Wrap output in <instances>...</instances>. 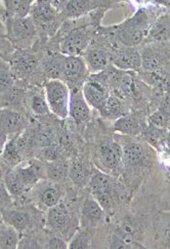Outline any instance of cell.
Listing matches in <instances>:
<instances>
[{"mask_svg":"<svg viewBox=\"0 0 170 249\" xmlns=\"http://www.w3.org/2000/svg\"><path fill=\"white\" fill-rule=\"evenodd\" d=\"M58 15H60V13L53 4L36 2L31 9L29 17L36 25L37 30H38V28L42 29V30H49L55 24Z\"/></svg>","mask_w":170,"mask_h":249,"instance_id":"13","label":"cell"},{"mask_svg":"<svg viewBox=\"0 0 170 249\" xmlns=\"http://www.w3.org/2000/svg\"><path fill=\"white\" fill-rule=\"evenodd\" d=\"M20 246V233L6 223L0 224V248H17Z\"/></svg>","mask_w":170,"mask_h":249,"instance_id":"28","label":"cell"},{"mask_svg":"<svg viewBox=\"0 0 170 249\" xmlns=\"http://www.w3.org/2000/svg\"><path fill=\"white\" fill-rule=\"evenodd\" d=\"M2 28H5V26L3 27V26H2V24H1V23H0V32H1V30H2Z\"/></svg>","mask_w":170,"mask_h":249,"instance_id":"42","label":"cell"},{"mask_svg":"<svg viewBox=\"0 0 170 249\" xmlns=\"http://www.w3.org/2000/svg\"><path fill=\"white\" fill-rule=\"evenodd\" d=\"M28 105H29L31 111L35 115H38V116H44V115L51 113L49 105H47V102L45 100L44 92H36L30 95L29 101H28Z\"/></svg>","mask_w":170,"mask_h":249,"instance_id":"29","label":"cell"},{"mask_svg":"<svg viewBox=\"0 0 170 249\" xmlns=\"http://www.w3.org/2000/svg\"><path fill=\"white\" fill-rule=\"evenodd\" d=\"M13 197L7 191L3 180H0V208H6L12 206Z\"/></svg>","mask_w":170,"mask_h":249,"instance_id":"34","label":"cell"},{"mask_svg":"<svg viewBox=\"0 0 170 249\" xmlns=\"http://www.w3.org/2000/svg\"><path fill=\"white\" fill-rule=\"evenodd\" d=\"M36 1L37 0H18L13 17H17V18L28 17L31 12L33 5L36 3Z\"/></svg>","mask_w":170,"mask_h":249,"instance_id":"33","label":"cell"},{"mask_svg":"<svg viewBox=\"0 0 170 249\" xmlns=\"http://www.w3.org/2000/svg\"><path fill=\"white\" fill-rule=\"evenodd\" d=\"M42 154L46 158L47 162L60 159V157H59V150H58V148H55L53 146L43 148L42 149Z\"/></svg>","mask_w":170,"mask_h":249,"instance_id":"37","label":"cell"},{"mask_svg":"<svg viewBox=\"0 0 170 249\" xmlns=\"http://www.w3.org/2000/svg\"><path fill=\"white\" fill-rule=\"evenodd\" d=\"M0 1H2V0H0Z\"/></svg>","mask_w":170,"mask_h":249,"instance_id":"44","label":"cell"},{"mask_svg":"<svg viewBox=\"0 0 170 249\" xmlns=\"http://www.w3.org/2000/svg\"><path fill=\"white\" fill-rule=\"evenodd\" d=\"M17 136L8 138L1 152V158L3 163L9 166V168H13L20 164L23 158L17 143Z\"/></svg>","mask_w":170,"mask_h":249,"instance_id":"25","label":"cell"},{"mask_svg":"<svg viewBox=\"0 0 170 249\" xmlns=\"http://www.w3.org/2000/svg\"><path fill=\"white\" fill-rule=\"evenodd\" d=\"M148 38L155 43L170 41V15L159 16L150 27Z\"/></svg>","mask_w":170,"mask_h":249,"instance_id":"21","label":"cell"},{"mask_svg":"<svg viewBox=\"0 0 170 249\" xmlns=\"http://www.w3.org/2000/svg\"><path fill=\"white\" fill-rule=\"evenodd\" d=\"M94 25H83L66 32L60 40V52L65 55H83L96 36Z\"/></svg>","mask_w":170,"mask_h":249,"instance_id":"4","label":"cell"},{"mask_svg":"<svg viewBox=\"0 0 170 249\" xmlns=\"http://www.w3.org/2000/svg\"><path fill=\"white\" fill-rule=\"evenodd\" d=\"M18 0H2V6L7 17H13Z\"/></svg>","mask_w":170,"mask_h":249,"instance_id":"38","label":"cell"},{"mask_svg":"<svg viewBox=\"0 0 170 249\" xmlns=\"http://www.w3.org/2000/svg\"><path fill=\"white\" fill-rule=\"evenodd\" d=\"M15 75L5 69H0V93H5L15 86Z\"/></svg>","mask_w":170,"mask_h":249,"instance_id":"31","label":"cell"},{"mask_svg":"<svg viewBox=\"0 0 170 249\" xmlns=\"http://www.w3.org/2000/svg\"><path fill=\"white\" fill-rule=\"evenodd\" d=\"M36 2L44 3V4H52L53 3V0H37Z\"/></svg>","mask_w":170,"mask_h":249,"instance_id":"40","label":"cell"},{"mask_svg":"<svg viewBox=\"0 0 170 249\" xmlns=\"http://www.w3.org/2000/svg\"><path fill=\"white\" fill-rule=\"evenodd\" d=\"M111 64L115 68L123 71H138L141 69V53L136 47L115 45L112 49Z\"/></svg>","mask_w":170,"mask_h":249,"instance_id":"9","label":"cell"},{"mask_svg":"<svg viewBox=\"0 0 170 249\" xmlns=\"http://www.w3.org/2000/svg\"><path fill=\"white\" fill-rule=\"evenodd\" d=\"M39 61L37 56L28 50H17L11 55V67L15 74L20 76L31 75L38 68Z\"/></svg>","mask_w":170,"mask_h":249,"instance_id":"14","label":"cell"},{"mask_svg":"<svg viewBox=\"0 0 170 249\" xmlns=\"http://www.w3.org/2000/svg\"><path fill=\"white\" fill-rule=\"evenodd\" d=\"M82 92L90 108L99 112L111 94L109 86L101 73H94L88 76L82 86Z\"/></svg>","mask_w":170,"mask_h":249,"instance_id":"8","label":"cell"},{"mask_svg":"<svg viewBox=\"0 0 170 249\" xmlns=\"http://www.w3.org/2000/svg\"><path fill=\"white\" fill-rule=\"evenodd\" d=\"M2 61V59H1V54H0V62H1Z\"/></svg>","mask_w":170,"mask_h":249,"instance_id":"43","label":"cell"},{"mask_svg":"<svg viewBox=\"0 0 170 249\" xmlns=\"http://www.w3.org/2000/svg\"><path fill=\"white\" fill-rule=\"evenodd\" d=\"M44 95L51 114L60 119L69 116L71 89L62 79H49L44 84Z\"/></svg>","mask_w":170,"mask_h":249,"instance_id":"3","label":"cell"},{"mask_svg":"<svg viewBox=\"0 0 170 249\" xmlns=\"http://www.w3.org/2000/svg\"><path fill=\"white\" fill-rule=\"evenodd\" d=\"M4 175H5V170L3 169L2 165H1V164H0V180H3Z\"/></svg>","mask_w":170,"mask_h":249,"instance_id":"41","label":"cell"},{"mask_svg":"<svg viewBox=\"0 0 170 249\" xmlns=\"http://www.w3.org/2000/svg\"><path fill=\"white\" fill-rule=\"evenodd\" d=\"M3 181H4L5 187L9 192V194L12 195L13 199L20 198L26 192L29 191L26 188V186L22 183L21 179L18 178V177L17 176L14 168H9L7 171H5Z\"/></svg>","mask_w":170,"mask_h":249,"instance_id":"27","label":"cell"},{"mask_svg":"<svg viewBox=\"0 0 170 249\" xmlns=\"http://www.w3.org/2000/svg\"><path fill=\"white\" fill-rule=\"evenodd\" d=\"M63 197L62 189L58 186V183H44L43 185L39 186L38 191H37V199L38 202L45 206V208H51L61 202Z\"/></svg>","mask_w":170,"mask_h":249,"instance_id":"22","label":"cell"},{"mask_svg":"<svg viewBox=\"0 0 170 249\" xmlns=\"http://www.w3.org/2000/svg\"><path fill=\"white\" fill-rule=\"evenodd\" d=\"M151 22L148 13L140 8L127 20L120 25L102 28L100 33L105 36L110 42H116L115 45H125L136 47L148 37ZM114 45V46H115Z\"/></svg>","mask_w":170,"mask_h":249,"instance_id":"1","label":"cell"},{"mask_svg":"<svg viewBox=\"0 0 170 249\" xmlns=\"http://www.w3.org/2000/svg\"><path fill=\"white\" fill-rule=\"evenodd\" d=\"M88 74L89 70L83 56L63 54L61 79L68 84L70 89H82Z\"/></svg>","mask_w":170,"mask_h":249,"instance_id":"6","label":"cell"},{"mask_svg":"<svg viewBox=\"0 0 170 249\" xmlns=\"http://www.w3.org/2000/svg\"><path fill=\"white\" fill-rule=\"evenodd\" d=\"M1 212L3 222L15 228L20 234L27 231L32 225L31 214L24 209L11 208V206H9L2 208Z\"/></svg>","mask_w":170,"mask_h":249,"instance_id":"19","label":"cell"},{"mask_svg":"<svg viewBox=\"0 0 170 249\" xmlns=\"http://www.w3.org/2000/svg\"><path fill=\"white\" fill-rule=\"evenodd\" d=\"M114 129L127 136H137L146 129V120L140 113L125 114L115 120Z\"/></svg>","mask_w":170,"mask_h":249,"instance_id":"16","label":"cell"},{"mask_svg":"<svg viewBox=\"0 0 170 249\" xmlns=\"http://www.w3.org/2000/svg\"><path fill=\"white\" fill-rule=\"evenodd\" d=\"M105 217V209L93 196L85 199L81 209V223L84 227H96Z\"/></svg>","mask_w":170,"mask_h":249,"instance_id":"18","label":"cell"},{"mask_svg":"<svg viewBox=\"0 0 170 249\" xmlns=\"http://www.w3.org/2000/svg\"><path fill=\"white\" fill-rule=\"evenodd\" d=\"M164 237L166 239L167 243L170 245V223L167 225V227L164 230Z\"/></svg>","mask_w":170,"mask_h":249,"instance_id":"39","label":"cell"},{"mask_svg":"<svg viewBox=\"0 0 170 249\" xmlns=\"http://www.w3.org/2000/svg\"><path fill=\"white\" fill-rule=\"evenodd\" d=\"M71 222L69 209L64 203L60 202L47 210L46 226L55 233L64 232Z\"/></svg>","mask_w":170,"mask_h":249,"instance_id":"15","label":"cell"},{"mask_svg":"<svg viewBox=\"0 0 170 249\" xmlns=\"http://www.w3.org/2000/svg\"><path fill=\"white\" fill-rule=\"evenodd\" d=\"M69 116L77 123H84L90 118V106L84 98L82 89H71Z\"/></svg>","mask_w":170,"mask_h":249,"instance_id":"17","label":"cell"},{"mask_svg":"<svg viewBox=\"0 0 170 249\" xmlns=\"http://www.w3.org/2000/svg\"><path fill=\"white\" fill-rule=\"evenodd\" d=\"M68 248H90V238L87 232H79L75 234L68 243Z\"/></svg>","mask_w":170,"mask_h":249,"instance_id":"32","label":"cell"},{"mask_svg":"<svg viewBox=\"0 0 170 249\" xmlns=\"http://www.w3.org/2000/svg\"><path fill=\"white\" fill-rule=\"evenodd\" d=\"M45 248H68V243L61 237H51L47 241Z\"/></svg>","mask_w":170,"mask_h":249,"instance_id":"36","label":"cell"},{"mask_svg":"<svg viewBox=\"0 0 170 249\" xmlns=\"http://www.w3.org/2000/svg\"><path fill=\"white\" fill-rule=\"evenodd\" d=\"M26 127V120L23 115L12 108L0 111V130L7 138H12L23 132Z\"/></svg>","mask_w":170,"mask_h":249,"instance_id":"12","label":"cell"},{"mask_svg":"<svg viewBox=\"0 0 170 249\" xmlns=\"http://www.w3.org/2000/svg\"><path fill=\"white\" fill-rule=\"evenodd\" d=\"M107 1L110 0H65L59 13L66 20H75L102 8Z\"/></svg>","mask_w":170,"mask_h":249,"instance_id":"11","label":"cell"},{"mask_svg":"<svg viewBox=\"0 0 170 249\" xmlns=\"http://www.w3.org/2000/svg\"><path fill=\"white\" fill-rule=\"evenodd\" d=\"M69 165L67 161L61 159L49 161L45 164L46 178L53 183H62L69 178Z\"/></svg>","mask_w":170,"mask_h":249,"instance_id":"24","label":"cell"},{"mask_svg":"<svg viewBox=\"0 0 170 249\" xmlns=\"http://www.w3.org/2000/svg\"><path fill=\"white\" fill-rule=\"evenodd\" d=\"M122 149V162H124L126 165L136 166L147 160L148 152L147 148L140 142H126Z\"/></svg>","mask_w":170,"mask_h":249,"instance_id":"20","label":"cell"},{"mask_svg":"<svg viewBox=\"0 0 170 249\" xmlns=\"http://www.w3.org/2000/svg\"><path fill=\"white\" fill-rule=\"evenodd\" d=\"M94 163L107 175L115 174L122 165V149L116 142H102L94 154Z\"/></svg>","mask_w":170,"mask_h":249,"instance_id":"7","label":"cell"},{"mask_svg":"<svg viewBox=\"0 0 170 249\" xmlns=\"http://www.w3.org/2000/svg\"><path fill=\"white\" fill-rule=\"evenodd\" d=\"M124 101L125 100L120 99L116 97V95L110 94L100 110L102 117L108 120H117L121 116L127 114L128 112L126 110V105Z\"/></svg>","mask_w":170,"mask_h":249,"instance_id":"23","label":"cell"},{"mask_svg":"<svg viewBox=\"0 0 170 249\" xmlns=\"http://www.w3.org/2000/svg\"><path fill=\"white\" fill-rule=\"evenodd\" d=\"M141 59H143L141 69L144 71H155L162 68L161 60L152 50H147L144 53H141Z\"/></svg>","mask_w":170,"mask_h":249,"instance_id":"30","label":"cell"},{"mask_svg":"<svg viewBox=\"0 0 170 249\" xmlns=\"http://www.w3.org/2000/svg\"><path fill=\"white\" fill-rule=\"evenodd\" d=\"M13 168L28 190L32 189L46 178L45 164L37 159H30L25 162L22 161L20 164Z\"/></svg>","mask_w":170,"mask_h":249,"instance_id":"10","label":"cell"},{"mask_svg":"<svg viewBox=\"0 0 170 249\" xmlns=\"http://www.w3.org/2000/svg\"><path fill=\"white\" fill-rule=\"evenodd\" d=\"M4 25L8 40L17 50H29L36 42L38 30L29 16L24 18L6 17Z\"/></svg>","mask_w":170,"mask_h":249,"instance_id":"2","label":"cell"},{"mask_svg":"<svg viewBox=\"0 0 170 249\" xmlns=\"http://www.w3.org/2000/svg\"><path fill=\"white\" fill-rule=\"evenodd\" d=\"M69 178L78 187H84L89 181V170L79 159H74L69 165Z\"/></svg>","mask_w":170,"mask_h":249,"instance_id":"26","label":"cell"},{"mask_svg":"<svg viewBox=\"0 0 170 249\" xmlns=\"http://www.w3.org/2000/svg\"><path fill=\"white\" fill-rule=\"evenodd\" d=\"M107 38L97 31L96 36L93 37L87 50L85 51L83 57L87 65L89 73L94 74L102 72L112 65V49H110V46H107Z\"/></svg>","mask_w":170,"mask_h":249,"instance_id":"5","label":"cell"},{"mask_svg":"<svg viewBox=\"0 0 170 249\" xmlns=\"http://www.w3.org/2000/svg\"><path fill=\"white\" fill-rule=\"evenodd\" d=\"M157 110L162 114V116L167 122V125L170 124V95L166 94V97L160 103V106Z\"/></svg>","mask_w":170,"mask_h":249,"instance_id":"35","label":"cell"}]
</instances>
